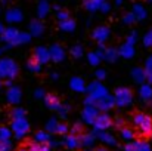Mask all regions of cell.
<instances>
[{
	"label": "cell",
	"instance_id": "5b68a950",
	"mask_svg": "<svg viewBox=\"0 0 152 151\" xmlns=\"http://www.w3.org/2000/svg\"><path fill=\"white\" fill-rule=\"evenodd\" d=\"M10 150V145H9V142L6 141V142H0V151H9Z\"/></svg>",
	"mask_w": 152,
	"mask_h": 151
},
{
	"label": "cell",
	"instance_id": "ba28073f",
	"mask_svg": "<svg viewBox=\"0 0 152 151\" xmlns=\"http://www.w3.org/2000/svg\"><path fill=\"white\" fill-rule=\"evenodd\" d=\"M99 151H105V150H99Z\"/></svg>",
	"mask_w": 152,
	"mask_h": 151
},
{
	"label": "cell",
	"instance_id": "52a82bcc",
	"mask_svg": "<svg viewBox=\"0 0 152 151\" xmlns=\"http://www.w3.org/2000/svg\"><path fill=\"white\" fill-rule=\"evenodd\" d=\"M18 151H30V150H24V148H22V150H18Z\"/></svg>",
	"mask_w": 152,
	"mask_h": 151
},
{
	"label": "cell",
	"instance_id": "6da1fadb",
	"mask_svg": "<svg viewBox=\"0 0 152 151\" xmlns=\"http://www.w3.org/2000/svg\"><path fill=\"white\" fill-rule=\"evenodd\" d=\"M133 123H134V126H136V129L139 130L140 135H143V136H151L152 135V119L148 114H143V113L134 114Z\"/></svg>",
	"mask_w": 152,
	"mask_h": 151
},
{
	"label": "cell",
	"instance_id": "277c9868",
	"mask_svg": "<svg viewBox=\"0 0 152 151\" xmlns=\"http://www.w3.org/2000/svg\"><path fill=\"white\" fill-rule=\"evenodd\" d=\"M80 144H81L80 139L75 138V136H69V138H66V145H68L69 148H77Z\"/></svg>",
	"mask_w": 152,
	"mask_h": 151
},
{
	"label": "cell",
	"instance_id": "3957f363",
	"mask_svg": "<svg viewBox=\"0 0 152 151\" xmlns=\"http://www.w3.org/2000/svg\"><path fill=\"white\" fill-rule=\"evenodd\" d=\"M30 151H49V145L42 144V142H34V144H31Z\"/></svg>",
	"mask_w": 152,
	"mask_h": 151
},
{
	"label": "cell",
	"instance_id": "7a4b0ae2",
	"mask_svg": "<svg viewBox=\"0 0 152 151\" xmlns=\"http://www.w3.org/2000/svg\"><path fill=\"white\" fill-rule=\"evenodd\" d=\"M124 151H151V150L143 142H133V144H129Z\"/></svg>",
	"mask_w": 152,
	"mask_h": 151
},
{
	"label": "cell",
	"instance_id": "8992f818",
	"mask_svg": "<svg viewBox=\"0 0 152 151\" xmlns=\"http://www.w3.org/2000/svg\"><path fill=\"white\" fill-rule=\"evenodd\" d=\"M132 136H133L132 130H129V129H124V130H123V138H126V139H130Z\"/></svg>",
	"mask_w": 152,
	"mask_h": 151
}]
</instances>
